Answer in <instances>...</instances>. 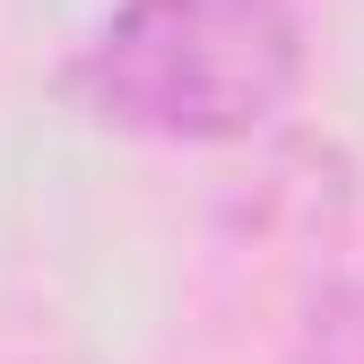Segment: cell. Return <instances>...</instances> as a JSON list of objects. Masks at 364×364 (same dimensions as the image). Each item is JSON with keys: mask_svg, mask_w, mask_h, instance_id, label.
Wrapping results in <instances>:
<instances>
[{"mask_svg": "<svg viewBox=\"0 0 364 364\" xmlns=\"http://www.w3.org/2000/svg\"><path fill=\"white\" fill-rule=\"evenodd\" d=\"M78 105L165 148H225L269 130L304 87L287 0H122L70 70Z\"/></svg>", "mask_w": 364, "mask_h": 364, "instance_id": "1", "label": "cell"}, {"mask_svg": "<svg viewBox=\"0 0 364 364\" xmlns=\"http://www.w3.org/2000/svg\"><path fill=\"white\" fill-rule=\"evenodd\" d=\"M295 364H364V278H347V287H330L312 304Z\"/></svg>", "mask_w": 364, "mask_h": 364, "instance_id": "2", "label": "cell"}]
</instances>
